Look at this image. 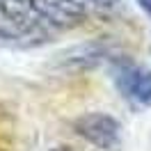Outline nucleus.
Wrapping results in <instances>:
<instances>
[{
	"label": "nucleus",
	"instance_id": "423d86ee",
	"mask_svg": "<svg viewBox=\"0 0 151 151\" xmlns=\"http://www.w3.org/2000/svg\"><path fill=\"white\" fill-rule=\"evenodd\" d=\"M137 5H140L142 9H144V12L151 16V0H137Z\"/></svg>",
	"mask_w": 151,
	"mask_h": 151
},
{
	"label": "nucleus",
	"instance_id": "7ed1b4c3",
	"mask_svg": "<svg viewBox=\"0 0 151 151\" xmlns=\"http://www.w3.org/2000/svg\"><path fill=\"white\" fill-rule=\"evenodd\" d=\"M117 87L126 99L137 105H151V71L137 69L133 64H124L114 71Z\"/></svg>",
	"mask_w": 151,
	"mask_h": 151
},
{
	"label": "nucleus",
	"instance_id": "f257e3e1",
	"mask_svg": "<svg viewBox=\"0 0 151 151\" xmlns=\"http://www.w3.org/2000/svg\"><path fill=\"white\" fill-rule=\"evenodd\" d=\"M73 131L99 149H112L122 140V124L112 114L87 112L73 122Z\"/></svg>",
	"mask_w": 151,
	"mask_h": 151
},
{
	"label": "nucleus",
	"instance_id": "39448f33",
	"mask_svg": "<svg viewBox=\"0 0 151 151\" xmlns=\"http://www.w3.org/2000/svg\"><path fill=\"white\" fill-rule=\"evenodd\" d=\"M92 7H96V9H114L122 0H87Z\"/></svg>",
	"mask_w": 151,
	"mask_h": 151
},
{
	"label": "nucleus",
	"instance_id": "f03ea898",
	"mask_svg": "<svg viewBox=\"0 0 151 151\" xmlns=\"http://www.w3.org/2000/svg\"><path fill=\"white\" fill-rule=\"evenodd\" d=\"M41 21L48 28H76L87 19L80 0H32Z\"/></svg>",
	"mask_w": 151,
	"mask_h": 151
},
{
	"label": "nucleus",
	"instance_id": "20e7f679",
	"mask_svg": "<svg viewBox=\"0 0 151 151\" xmlns=\"http://www.w3.org/2000/svg\"><path fill=\"white\" fill-rule=\"evenodd\" d=\"M105 55H108V46L103 41H89L55 55V66L62 71H85L103 62Z\"/></svg>",
	"mask_w": 151,
	"mask_h": 151
}]
</instances>
